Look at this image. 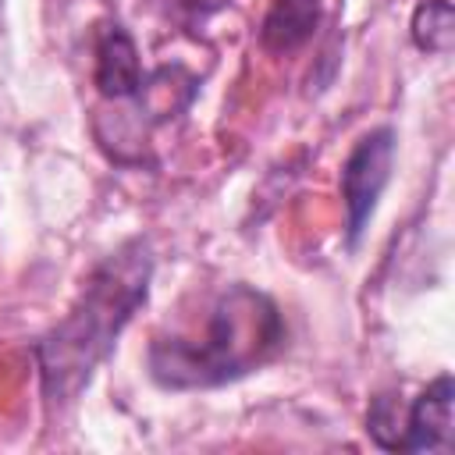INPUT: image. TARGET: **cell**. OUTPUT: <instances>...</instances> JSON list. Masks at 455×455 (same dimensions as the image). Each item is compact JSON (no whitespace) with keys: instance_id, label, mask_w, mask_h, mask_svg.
I'll return each instance as SVG.
<instances>
[{"instance_id":"obj_4","label":"cell","mask_w":455,"mask_h":455,"mask_svg":"<svg viewBox=\"0 0 455 455\" xmlns=\"http://www.w3.org/2000/svg\"><path fill=\"white\" fill-rule=\"evenodd\" d=\"M391 160H395V132L391 128H377L370 135H363L348 160L341 164V199H345V213H348V238L355 242L391 178Z\"/></svg>"},{"instance_id":"obj_2","label":"cell","mask_w":455,"mask_h":455,"mask_svg":"<svg viewBox=\"0 0 455 455\" xmlns=\"http://www.w3.org/2000/svg\"><path fill=\"white\" fill-rule=\"evenodd\" d=\"M149 274L153 256L142 238L128 242L96 267L75 309L39 345V373L50 402H68L78 395L82 384H89L92 370L107 359L121 327L146 302Z\"/></svg>"},{"instance_id":"obj_1","label":"cell","mask_w":455,"mask_h":455,"mask_svg":"<svg viewBox=\"0 0 455 455\" xmlns=\"http://www.w3.org/2000/svg\"><path fill=\"white\" fill-rule=\"evenodd\" d=\"M281 341L284 320L277 306L249 284H228L203 306V316L153 338L149 373L171 391L217 387L263 366Z\"/></svg>"},{"instance_id":"obj_3","label":"cell","mask_w":455,"mask_h":455,"mask_svg":"<svg viewBox=\"0 0 455 455\" xmlns=\"http://www.w3.org/2000/svg\"><path fill=\"white\" fill-rule=\"evenodd\" d=\"M451 398L455 384L448 373H441L409 405L405 419L395 416L391 395H377L366 416V430L387 451H451Z\"/></svg>"},{"instance_id":"obj_7","label":"cell","mask_w":455,"mask_h":455,"mask_svg":"<svg viewBox=\"0 0 455 455\" xmlns=\"http://www.w3.org/2000/svg\"><path fill=\"white\" fill-rule=\"evenodd\" d=\"M412 39L427 53H448L455 43V11L448 0H427L412 14Z\"/></svg>"},{"instance_id":"obj_8","label":"cell","mask_w":455,"mask_h":455,"mask_svg":"<svg viewBox=\"0 0 455 455\" xmlns=\"http://www.w3.org/2000/svg\"><path fill=\"white\" fill-rule=\"evenodd\" d=\"M164 21H171V25H178V28H188V32H196V28H203L217 11H224L228 7V0H146Z\"/></svg>"},{"instance_id":"obj_6","label":"cell","mask_w":455,"mask_h":455,"mask_svg":"<svg viewBox=\"0 0 455 455\" xmlns=\"http://www.w3.org/2000/svg\"><path fill=\"white\" fill-rule=\"evenodd\" d=\"M320 14H323L320 0H274L267 18H263L259 43L270 53H291L313 39Z\"/></svg>"},{"instance_id":"obj_5","label":"cell","mask_w":455,"mask_h":455,"mask_svg":"<svg viewBox=\"0 0 455 455\" xmlns=\"http://www.w3.org/2000/svg\"><path fill=\"white\" fill-rule=\"evenodd\" d=\"M96 89L107 100H135L146 89V75L139 64V50L132 43V36L114 21L103 25L96 36Z\"/></svg>"}]
</instances>
